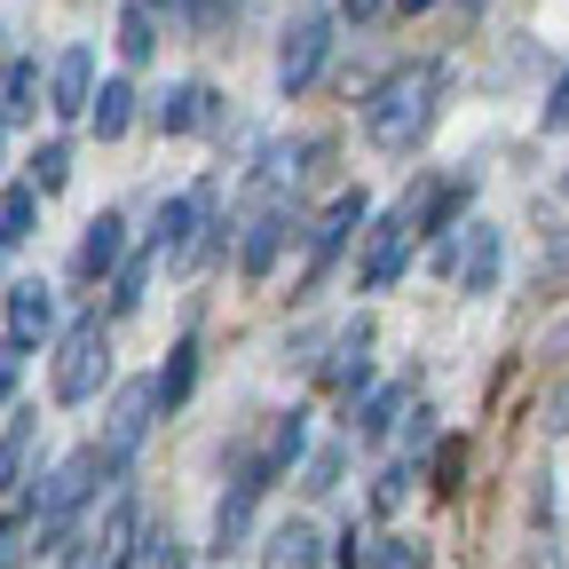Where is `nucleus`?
<instances>
[{"label":"nucleus","instance_id":"obj_1","mask_svg":"<svg viewBox=\"0 0 569 569\" xmlns=\"http://www.w3.org/2000/svg\"><path fill=\"white\" fill-rule=\"evenodd\" d=\"M443 88H451V71L427 56V63H396L388 80L365 96V134L380 142V151H419L427 134H436V119H443Z\"/></svg>","mask_w":569,"mask_h":569},{"label":"nucleus","instance_id":"obj_35","mask_svg":"<svg viewBox=\"0 0 569 569\" xmlns=\"http://www.w3.org/2000/svg\"><path fill=\"white\" fill-rule=\"evenodd\" d=\"M538 127H546V134H569V71H561V80L546 88V103H538Z\"/></svg>","mask_w":569,"mask_h":569},{"label":"nucleus","instance_id":"obj_10","mask_svg":"<svg viewBox=\"0 0 569 569\" xmlns=\"http://www.w3.org/2000/svg\"><path fill=\"white\" fill-rule=\"evenodd\" d=\"M96 48L88 40H71V48H56L48 63H40V103L56 111V119H80L88 111V96H96Z\"/></svg>","mask_w":569,"mask_h":569},{"label":"nucleus","instance_id":"obj_44","mask_svg":"<svg viewBox=\"0 0 569 569\" xmlns=\"http://www.w3.org/2000/svg\"><path fill=\"white\" fill-rule=\"evenodd\" d=\"M0 159H9V127H0Z\"/></svg>","mask_w":569,"mask_h":569},{"label":"nucleus","instance_id":"obj_14","mask_svg":"<svg viewBox=\"0 0 569 569\" xmlns=\"http://www.w3.org/2000/svg\"><path fill=\"white\" fill-rule=\"evenodd\" d=\"M467 206H475V174H451L436 190H411V238H443L467 222Z\"/></svg>","mask_w":569,"mask_h":569},{"label":"nucleus","instance_id":"obj_40","mask_svg":"<svg viewBox=\"0 0 569 569\" xmlns=\"http://www.w3.org/2000/svg\"><path fill=\"white\" fill-rule=\"evenodd\" d=\"M538 419H546V427H553V436H569V380H561V388H553V396H546V411H538Z\"/></svg>","mask_w":569,"mask_h":569},{"label":"nucleus","instance_id":"obj_13","mask_svg":"<svg viewBox=\"0 0 569 569\" xmlns=\"http://www.w3.org/2000/svg\"><path fill=\"white\" fill-rule=\"evenodd\" d=\"M293 230H301V213H293V206H261L253 222H246V238H238V277H246V284H269L277 253L293 246Z\"/></svg>","mask_w":569,"mask_h":569},{"label":"nucleus","instance_id":"obj_32","mask_svg":"<svg viewBox=\"0 0 569 569\" xmlns=\"http://www.w3.org/2000/svg\"><path fill=\"white\" fill-rule=\"evenodd\" d=\"M365 569H427V553L411 538H372V561Z\"/></svg>","mask_w":569,"mask_h":569},{"label":"nucleus","instance_id":"obj_42","mask_svg":"<svg viewBox=\"0 0 569 569\" xmlns=\"http://www.w3.org/2000/svg\"><path fill=\"white\" fill-rule=\"evenodd\" d=\"M427 9H443V0H396L388 17H427Z\"/></svg>","mask_w":569,"mask_h":569},{"label":"nucleus","instance_id":"obj_21","mask_svg":"<svg viewBox=\"0 0 569 569\" xmlns=\"http://www.w3.org/2000/svg\"><path fill=\"white\" fill-rule=\"evenodd\" d=\"M56 546V530L24 507V498H9V507H0V569H24L32 553H48Z\"/></svg>","mask_w":569,"mask_h":569},{"label":"nucleus","instance_id":"obj_34","mask_svg":"<svg viewBox=\"0 0 569 569\" xmlns=\"http://www.w3.org/2000/svg\"><path fill=\"white\" fill-rule=\"evenodd\" d=\"M24 356H32V348H17L9 332H0V411L17 403V380H24Z\"/></svg>","mask_w":569,"mask_h":569},{"label":"nucleus","instance_id":"obj_37","mask_svg":"<svg viewBox=\"0 0 569 569\" xmlns=\"http://www.w3.org/2000/svg\"><path fill=\"white\" fill-rule=\"evenodd\" d=\"M372 561V538L365 530H340V546H332V569H365Z\"/></svg>","mask_w":569,"mask_h":569},{"label":"nucleus","instance_id":"obj_2","mask_svg":"<svg viewBox=\"0 0 569 569\" xmlns=\"http://www.w3.org/2000/svg\"><path fill=\"white\" fill-rule=\"evenodd\" d=\"M56 356H48V396L56 403H96L111 380H119V365H111V317L96 309V317H71V325H56V340H48Z\"/></svg>","mask_w":569,"mask_h":569},{"label":"nucleus","instance_id":"obj_26","mask_svg":"<svg viewBox=\"0 0 569 569\" xmlns=\"http://www.w3.org/2000/svg\"><path fill=\"white\" fill-rule=\"evenodd\" d=\"M403 411H411V388H396V380H388V388H365V403H356V436H365V443H380Z\"/></svg>","mask_w":569,"mask_h":569},{"label":"nucleus","instance_id":"obj_30","mask_svg":"<svg viewBox=\"0 0 569 569\" xmlns=\"http://www.w3.org/2000/svg\"><path fill=\"white\" fill-rule=\"evenodd\" d=\"M325 553H317V530L309 522H277L269 530V569H317Z\"/></svg>","mask_w":569,"mask_h":569},{"label":"nucleus","instance_id":"obj_36","mask_svg":"<svg viewBox=\"0 0 569 569\" xmlns=\"http://www.w3.org/2000/svg\"><path fill=\"white\" fill-rule=\"evenodd\" d=\"M403 498H411V467H388V475L372 482V507H380V515H396Z\"/></svg>","mask_w":569,"mask_h":569},{"label":"nucleus","instance_id":"obj_43","mask_svg":"<svg viewBox=\"0 0 569 569\" xmlns=\"http://www.w3.org/2000/svg\"><path fill=\"white\" fill-rule=\"evenodd\" d=\"M553 348H561V356H569V325H561V332H553Z\"/></svg>","mask_w":569,"mask_h":569},{"label":"nucleus","instance_id":"obj_17","mask_svg":"<svg viewBox=\"0 0 569 569\" xmlns=\"http://www.w3.org/2000/svg\"><path fill=\"white\" fill-rule=\"evenodd\" d=\"M498 269H507V246H498V230L490 222H467L459 230V293H490V284H498Z\"/></svg>","mask_w":569,"mask_h":569},{"label":"nucleus","instance_id":"obj_15","mask_svg":"<svg viewBox=\"0 0 569 569\" xmlns=\"http://www.w3.org/2000/svg\"><path fill=\"white\" fill-rule=\"evenodd\" d=\"M32 443H40V411L32 403H9L0 419V498H17L24 475H32Z\"/></svg>","mask_w":569,"mask_h":569},{"label":"nucleus","instance_id":"obj_27","mask_svg":"<svg viewBox=\"0 0 569 569\" xmlns=\"http://www.w3.org/2000/svg\"><path fill=\"white\" fill-rule=\"evenodd\" d=\"M301 459H309V411L293 403V411H284V419H277V436H269V451H261V467H269V475H293Z\"/></svg>","mask_w":569,"mask_h":569},{"label":"nucleus","instance_id":"obj_25","mask_svg":"<svg viewBox=\"0 0 569 569\" xmlns=\"http://www.w3.org/2000/svg\"><path fill=\"white\" fill-rule=\"evenodd\" d=\"M40 206H48V198H40L32 182H9V190H0V246H9V253L40 230Z\"/></svg>","mask_w":569,"mask_h":569},{"label":"nucleus","instance_id":"obj_28","mask_svg":"<svg viewBox=\"0 0 569 569\" xmlns=\"http://www.w3.org/2000/svg\"><path fill=\"white\" fill-rule=\"evenodd\" d=\"M119 56L127 63L159 56V9H151V0H127V9H119Z\"/></svg>","mask_w":569,"mask_h":569},{"label":"nucleus","instance_id":"obj_9","mask_svg":"<svg viewBox=\"0 0 569 569\" xmlns=\"http://www.w3.org/2000/svg\"><path fill=\"white\" fill-rule=\"evenodd\" d=\"M277 475L261 467V451H246L238 459V475H230V490L213 498V553H238L246 546V530H253V507H261V490H269Z\"/></svg>","mask_w":569,"mask_h":569},{"label":"nucleus","instance_id":"obj_23","mask_svg":"<svg viewBox=\"0 0 569 569\" xmlns=\"http://www.w3.org/2000/svg\"><path fill=\"white\" fill-rule=\"evenodd\" d=\"M134 538H142V522H134V498H111L103 530L88 538V546H96V569H134Z\"/></svg>","mask_w":569,"mask_h":569},{"label":"nucleus","instance_id":"obj_47","mask_svg":"<svg viewBox=\"0 0 569 569\" xmlns=\"http://www.w3.org/2000/svg\"><path fill=\"white\" fill-rule=\"evenodd\" d=\"M0 261H9V246H0Z\"/></svg>","mask_w":569,"mask_h":569},{"label":"nucleus","instance_id":"obj_46","mask_svg":"<svg viewBox=\"0 0 569 569\" xmlns=\"http://www.w3.org/2000/svg\"><path fill=\"white\" fill-rule=\"evenodd\" d=\"M561 198H569V174H561Z\"/></svg>","mask_w":569,"mask_h":569},{"label":"nucleus","instance_id":"obj_22","mask_svg":"<svg viewBox=\"0 0 569 569\" xmlns=\"http://www.w3.org/2000/svg\"><path fill=\"white\" fill-rule=\"evenodd\" d=\"M40 111V56H9V63H0V127H24Z\"/></svg>","mask_w":569,"mask_h":569},{"label":"nucleus","instance_id":"obj_33","mask_svg":"<svg viewBox=\"0 0 569 569\" xmlns=\"http://www.w3.org/2000/svg\"><path fill=\"white\" fill-rule=\"evenodd\" d=\"M459 482H467V443H459V436H451V443H436V490H443V498H451V490H459Z\"/></svg>","mask_w":569,"mask_h":569},{"label":"nucleus","instance_id":"obj_24","mask_svg":"<svg viewBox=\"0 0 569 569\" xmlns=\"http://www.w3.org/2000/svg\"><path fill=\"white\" fill-rule=\"evenodd\" d=\"M151 388H159V411H182L190 403V388H198V332H182L167 348V365L151 372Z\"/></svg>","mask_w":569,"mask_h":569},{"label":"nucleus","instance_id":"obj_12","mask_svg":"<svg viewBox=\"0 0 569 569\" xmlns=\"http://www.w3.org/2000/svg\"><path fill=\"white\" fill-rule=\"evenodd\" d=\"M206 222H213V190H174V198L151 213V238H142V246H151L159 261H182Z\"/></svg>","mask_w":569,"mask_h":569},{"label":"nucleus","instance_id":"obj_8","mask_svg":"<svg viewBox=\"0 0 569 569\" xmlns=\"http://www.w3.org/2000/svg\"><path fill=\"white\" fill-rule=\"evenodd\" d=\"M365 222H372V198H365V190H340L317 222H309V269H301V284H317L356 238H365Z\"/></svg>","mask_w":569,"mask_h":569},{"label":"nucleus","instance_id":"obj_39","mask_svg":"<svg viewBox=\"0 0 569 569\" xmlns=\"http://www.w3.org/2000/svg\"><path fill=\"white\" fill-rule=\"evenodd\" d=\"M396 0H340V24H380Z\"/></svg>","mask_w":569,"mask_h":569},{"label":"nucleus","instance_id":"obj_11","mask_svg":"<svg viewBox=\"0 0 569 569\" xmlns=\"http://www.w3.org/2000/svg\"><path fill=\"white\" fill-rule=\"evenodd\" d=\"M56 325H63V309H56V284L17 277L9 293H0V332H9L17 348H48V340H56Z\"/></svg>","mask_w":569,"mask_h":569},{"label":"nucleus","instance_id":"obj_19","mask_svg":"<svg viewBox=\"0 0 569 569\" xmlns=\"http://www.w3.org/2000/svg\"><path fill=\"white\" fill-rule=\"evenodd\" d=\"M365 348H372V325L356 317V325L340 332V348H332V365H325V388H332V396H348V403L372 388V356H365Z\"/></svg>","mask_w":569,"mask_h":569},{"label":"nucleus","instance_id":"obj_38","mask_svg":"<svg viewBox=\"0 0 569 569\" xmlns=\"http://www.w3.org/2000/svg\"><path fill=\"white\" fill-rule=\"evenodd\" d=\"M340 467H348L340 451H317V459H309V490H340Z\"/></svg>","mask_w":569,"mask_h":569},{"label":"nucleus","instance_id":"obj_6","mask_svg":"<svg viewBox=\"0 0 569 569\" xmlns=\"http://www.w3.org/2000/svg\"><path fill=\"white\" fill-rule=\"evenodd\" d=\"M403 261H411V198L365 222V261H356V284H365V293H388V284L403 277Z\"/></svg>","mask_w":569,"mask_h":569},{"label":"nucleus","instance_id":"obj_5","mask_svg":"<svg viewBox=\"0 0 569 569\" xmlns=\"http://www.w3.org/2000/svg\"><path fill=\"white\" fill-rule=\"evenodd\" d=\"M103 396H111V411H103V443H96V451H103L111 475H127L134 451L151 443V427H159V388H151V380H111Z\"/></svg>","mask_w":569,"mask_h":569},{"label":"nucleus","instance_id":"obj_4","mask_svg":"<svg viewBox=\"0 0 569 569\" xmlns=\"http://www.w3.org/2000/svg\"><path fill=\"white\" fill-rule=\"evenodd\" d=\"M332 32H340V17H325V9H301L293 24H284V40H277V96H284V103H301V96L325 80Z\"/></svg>","mask_w":569,"mask_h":569},{"label":"nucleus","instance_id":"obj_45","mask_svg":"<svg viewBox=\"0 0 569 569\" xmlns=\"http://www.w3.org/2000/svg\"><path fill=\"white\" fill-rule=\"evenodd\" d=\"M151 9H174V0H151Z\"/></svg>","mask_w":569,"mask_h":569},{"label":"nucleus","instance_id":"obj_18","mask_svg":"<svg viewBox=\"0 0 569 569\" xmlns=\"http://www.w3.org/2000/svg\"><path fill=\"white\" fill-rule=\"evenodd\" d=\"M103 142H119L134 119H142V96H134V80H127V71H111V80H96V96H88V111H80Z\"/></svg>","mask_w":569,"mask_h":569},{"label":"nucleus","instance_id":"obj_41","mask_svg":"<svg viewBox=\"0 0 569 569\" xmlns=\"http://www.w3.org/2000/svg\"><path fill=\"white\" fill-rule=\"evenodd\" d=\"M403 443H411V451H427V443H436V411H427V403L411 411V436H403Z\"/></svg>","mask_w":569,"mask_h":569},{"label":"nucleus","instance_id":"obj_16","mask_svg":"<svg viewBox=\"0 0 569 569\" xmlns=\"http://www.w3.org/2000/svg\"><path fill=\"white\" fill-rule=\"evenodd\" d=\"M127 246H134V238H127V213H119V206H103L96 222H88V238H80V261H71V269H80L88 284H103V277L127 261Z\"/></svg>","mask_w":569,"mask_h":569},{"label":"nucleus","instance_id":"obj_29","mask_svg":"<svg viewBox=\"0 0 569 569\" xmlns=\"http://www.w3.org/2000/svg\"><path fill=\"white\" fill-rule=\"evenodd\" d=\"M24 182H32L40 198H56V190L71 182V142H63V134H48V142H32V159H24Z\"/></svg>","mask_w":569,"mask_h":569},{"label":"nucleus","instance_id":"obj_7","mask_svg":"<svg viewBox=\"0 0 569 569\" xmlns=\"http://www.w3.org/2000/svg\"><path fill=\"white\" fill-rule=\"evenodd\" d=\"M142 119H151L159 134H222V88H206V80H174L159 88L151 103H142Z\"/></svg>","mask_w":569,"mask_h":569},{"label":"nucleus","instance_id":"obj_31","mask_svg":"<svg viewBox=\"0 0 569 569\" xmlns=\"http://www.w3.org/2000/svg\"><path fill=\"white\" fill-rule=\"evenodd\" d=\"M174 17H182L190 32H222V24L238 17V0H174Z\"/></svg>","mask_w":569,"mask_h":569},{"label":"nucleus","instance_id":"obj_3","mask_svg":"<svg viewBox=\"0 0 569 569\" xmlns=\"http://www.w3.org/2000/svg\"><path fill=\"white\" fill-rule=\"evenodd\" d=\"M103 482H119L111 467H103V451L88 443V451H71V459H56V467H40V475H24V507L48 522V530H71V522H80L88 507H96V490Z\"/></svg>","mask_w":569,"mask_h":569},{"label":"nucleus","instance_id":"obj_20","mask_svg":"<svg viewBox=\"0 0 569 569\" xmlns=\"http://www.w3.org/2000/svg\"><path fill=\"white\" fill-rule=\"evenodd\" d=\"M151 269H159V253H151V246H127V261L103 277V293H111V301H103V317H111V325H119V317H134L142 301H151Z\"/></svg>","mask_w":569,"mask_h":569}]
</instances>
